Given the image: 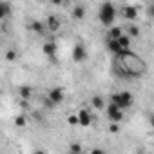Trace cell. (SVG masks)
<instances>
[{
  "label": "cell",
  "instance_id": "6da1fadb",
  "mask_svg": "<svg viewBox=\"0 0 154 154\" xmlns=\"http://www.w3.org/2000/svg\"><path fill=\"white\" fill-rule=\"evenodd\" d=\"M149 63L143 56L136 54L132 49H122L116 56H112V71L122 80H136L147 72Z\"/></svg>",
  "mask_w": 154,
  "mask_h": 154
},
{
  "label": "cell",
  "instance_id": "7a4b0ae2",
  "mask_svg": "<svg viewBox=\"0 0 154 154\" xmlns=\"http://www.w3.org/2000/svg\"><path fill=\"white\" fill-rule=\"evenodd\" d=\"M98 20L105 27H109V26L114 24V20H116V6L111 2V0H105V2L100 6V9H98Z\"/></svg>",
  "mask_w": 154,
  "mask_h": 154
},
{
  "label": "cell",
  "instance_id": "3957f363",
  "mask_svg": "<svg viewBox=\"0 0 154 154\" xmlns=\"http://www.w3.org/2000/svg\"><path fill=\"white\" fill-rule=\"evenodd\" d=\"M109 102L114 103V105H118L120 109L127 111V109H131L134 105V94L131 91H118V93H112L111 94Z\"/></svg>",
  "mask_w": 154,
  "mask_h": 154
},
{
  "label": "cell",
  "instance_id": "277c9868",
  "mask_svg": "<svg viewBox=\"0 0 154 154\" xmlns=\"http://www.w3.org/2000/svg\"><path fill=\"white\" fill-rule=\"evenodd\" d=\"M103 109H105L107 120H109L111 123H122V120L125 118V111H123V109H120L118 105L111 103V102H109V105H107V107H103Z\"/></svg>",
  "mask_w": 154,
  "mask_h": 154
},
{
  "label": "cell",
  "instance_id": "5b68a950",
  "mask_svg": "<svg viewBox=\"0 0 154 154\" xmlns=\"http://www.w3.org/2000/svg\"><path fill=\"white\" fill-rule=\"evenodd\" d=\"M45 100H47V105H49V107L58 105V103H62V102L65 100V91H63L62 87H53V89L47 91Z\"/></svg>",
  "mask_w": 154,
  "mask_h": 154
},
{
  "label": "cell",
  "instance_id": "8992f818",
  "mask_svg": "<svg viewBox=\"0 0 154 154\" xmlns=\"http://www.w3.org/2000/svg\"><path fill=\"white\" fill-rule=\"evenodd\" d=\"M71 56H72V62H74V63H84V62L87 60V56H89L85 44H82V42H76V44H74V47H72V53H71Z\"/></svg>",
  "mask_w": 154,
  "mask_h": 154
},
{
  "label": "cell",
  "instance_id": "52a82bcc",
  "mask_svg": "<svg viewBox=\"0 0 154 154\" xmlns=\"http://www.w3.org/2000/svg\"><path fill=\"white\" fill-rule=\"evenodd\" d=\"M76 118H78V125L80 127H91L94 122V116L91 112V109H80L76 112Z\"/></svg>",
  "mask_w": 154,
  "mask_h": 154
},
{
  "label": "cell",
  "instance_id": "ba28073f",
  "mask_svg": "<svg viewBox=\"0 0 154 154\" xmlns=\"http://www.w3.org/2000/svg\"><path fill=\"white\" fill-rule=\"evenodd\" d=\"M44 24H45V29H47L51 35H56V33L62 29V20H60L56 15H49Z\"/></svg>",
  "mask_w": 154,
  "mask_h": 154
},
{
  "label": "cell",
  "instance_id": "9c48e42d",
  "mask_svg": "<svg viewBox=\"0 0 154 154\" xmlns=\"http://www.w3.org/2000/svg\"><path fill=\"white\" fill-rule=\"evenodd\" d=\"M122 17H123V20H127V22H134V20L140 17V11H138L136 6L127 4V6L122 8Z\"/></svg>",
  "mask_w": 154,
  "mask_h": 154
},
{
  "label": "cell",
  "instance_id": "30bf717a",
  "mask_svg": "<svg viewBox=\"0 0 154 154\" xmlns=\"http://www.w3.org/2000/svg\"><path fill=\"white\" fill-rule=\"evenodd\" d=\"M42 53L49 58V60H54L56 58V53H58V45L53 42V38L51 40H47L44 45H42Z\"/></svg>",
  "mask_w": 154,
  "mask_h": 154
},
{
  "label": "cell",
  "instance_id": "8fae6325",
  "mask_svg": "<svg viewBox=\"0 0 154 154\" xmlns=\"http://www.w3.org/2000/svg\"><path fill=\"white\" fill-rule=\"evenodd\" d=\"M11 11H13V6L11 2H8V0H0V22L6 20L11 17Z\"/></svg>",
  "mask_w": 154,
  "mask_h": 154
},
{
  "label": "cell",
  "instance_id": "7c38bea8",
  "mask_svg": "<svg viewBox=\"0 0 154 154\" xmlns=\"http://www.w3.org/2000/svg\"><path fill=\"white\" fill-rule=\"evenodd\" d=\"M105 47H107V51H109L112 56H116V54L122 51V45L118 44L116 38H107V36H105Z\"/></svg>",
  "mask_w": 154,
  "mask_h": 154
},
{
  "label": "cell",
  "instance_id": "4fadbf2b",
  "mask_svg": "<svg viewBox=\"0 0 154 154\" xmlns=\"http://www.w3.org/2000/svg\"><path fill=\"white\" fill-rule=\"evenodd\" d=\"M122 33H123V27H120V26H114V24H112V26H109V27H107V35H105V36H107V38H118Z\"/></svg>",
  "mask_w": 154,
  "mask_h": 154
},
{
  "label": "cell",
  "instance_id": "5bb4252c",
  "mask_svg": "<svg viewBox=\"0 0 154 154\" xmlns=\"http://www.w3.org/2000/svg\"><path fill=\"white\" fill-rule=\"evenodd\" d=\"M116 40H118V44L122 45V49H131L132 38H131V36H127V35H125V31H123V33H122V35H120V36H118Z\"/></svg>",
  "mask_w": 154,
  "mask_h": 154
},
{
  "label": "cell",
  "instance_id": "9a60e30c",
  "mask_svg": "<svg viewBox=\"0 0 154 154\" xmlns=\"http://www.w3.org/2000/svg\"><path fill=\"white\" fill-rule=\"evenodd\" d=\"M85 13H87V11H85L84 6H74V8H72V18H74V20H84V18H85Z\"/></svg>",
  "mask_w": 154,
  "mask_h": 154
},
{
  "label": "cell",
  "instance_id": "2e32d148",
  "mask_svg": "<svg viewBox=\"0 0 154 154\" xmlns=\"http://www.w3.org/2000/svg\"><path fill=\"white\" fill-rule=\"evenodd\" d=\"M91 105H93L96 111H103L105 102H103V98H102V96H98V94H96V96H93V98H91Z\"/></svg>",
  "mask_w": 154,
  "mask_h": 154
},
{
  "label": "cell",
  "instance_id": "e0dca14e",
  "mask_svg": "<svg viewBox=\"0 0 154 154\" xmlns=\"http://www.w3.org/2000/svg\"><path fill=\"white\" fill-rule=\"evenodd\" d=\"M31 29L36 33V35H44L47 29H45V24L44 22H40V20H35L33 24H31Z\"/></svg>",
  "mask_w": 154,
  "mask_h": 154
},
{
  "label": "cell",
  "instance_id": "ac0fdd59",
  "mask_svg": "<svg viewBox=\"0 0 154 154\" xmlns=\"http://www.w3.org/2000/svg\"><path fill=\"white\" fill-rule=\"evenodd\" d=\"M125 31V35L127 36H131V38H136V36H140V27L138 26H134V24H131L127 29H123Z\"/></svg>",
  "mask_w": 154,
  "mask_h": 154
},
{
  "label": "cell",
  "instance_id": "d6986e66",
  "mask_svg": "<svg viewBox=\"0 0 154 154\" xmlns=\"http://www.w3.org/2000/svg\"><path fill=\"white\" fill-rule=\"evenodd\" d=\"M31 94H33V89H31V87H20V96H22L24 100H29Z\"/></svg>",
  "mask_w": 154,
  "mask_h": 154
},
{
  "label": "cell",
  "instance_id": "ffe728a7",
  "mask_svg": "<svg viewBox=\"0 0 154 154\" xmlns=\"http://www.w3.org/2000/svg\"><path fill=\"white\" fill-rule=\"evenodd\" d=\"M15 125H17V127H26V125H27V118H26L24 114H18V116L15 118Z\"/></svg>",
  "mask_w": 154,
  "mask_h": 154
},
{
  "label": "cell",
  "instance_id": "44dd1931",
  "mask_svg": "<svg viewBox=\"0 0 154 154\" xmlns=\"http://www.w3.org/2000/svg\"><path fill=\"white\" fill-rule=\"evenodd\" d=\"M84 149H82V145L80 143H71V147H69V152H72V154H80Z\"/></svg>",
  "mask_w": 154,
  "mask_h": 154
},
{
  "label": "cell",
  "instance_id": "7402d4cb",
  "mask_svg": "<svg viewBox=\"0 0 154 154\" xmlns=\"http://www.w3.org/2000/svg\"><path fill=\"white\" fill-rule=\"evenodd\" d=\"M6 60H8V62H15V60H17V51H15V49H9V51L6 53Z\"/></svg>",
  "mask_w": 154,
  "mask_h": 154
},
{
  "label": "cell",
  "instance_id": "603a6c76",
  "mask_svg": "<svg viewBox=\"0 0 154 154\" xmlns=\"http://www.w3.org/2000/svg\"><path fill=\"white\" fill-rule=\"evenodd\" d=\"M67 123H69L71 127H76V125H78V118H76V114H69V116H67Z\"/></svg>",
  "mask_w": 154,
  "mask_h": 154
},
{
  "label": "cell",
  "instance_id": "cb8c5ba5",
  "mask_svg": "<svg viewBox=\"0 0 154 154\" xmlns=\"http://www.w3.org/2000/svg\"><path fill=\"white\" fill-rule=\"evenodd\" d=\"M51 4H54V6H63V4H67V2H71V0H49Z\"/></svg>",
  "mask_w": 154,
  "mask_h": 154
},
{
  "label": "cell",
  "instance_id": "d4e9b609",
  "mask_svg": "<svg viewBox=\"0 0 154 154\" xmlns=\"http://www.w3.org/2000/svg\"><path fill=\"white\" fill-rule=\"evenodd\" d=\"M109 131H111V132H118V131H120V123H111V125H109Z\"/></svg>",
  "mask_w": 154,
  "mask_h": 154
}]
</instances>
